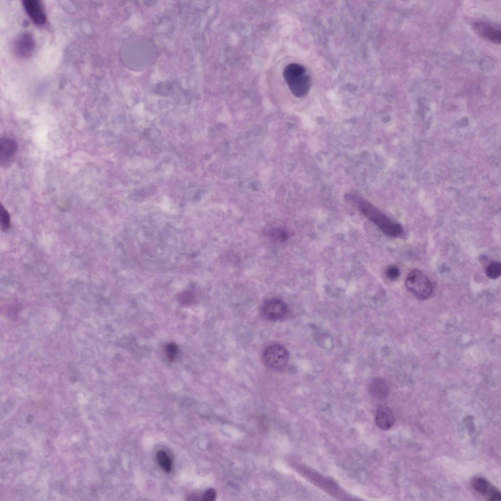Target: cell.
<instances>
[{"label": "cell", "mask_w": 501, "mask_h": 501, "mask_svg": "<svg viewBox=\"0 0 501 501\" xmlns=\"http://www.w3.org/2000/svg\"><path fill=\"white\" fill-rule=\"evenodd\" d=\"M283 75L289 90L296 97H302L309 91L311 79L302 66L296 63L289 64L285 67Z\"/></svg>", "instance_id": "obj_2"}, {"label": "cell", "mask_w": 501, "mask_h": 501, "mask_svg": "<svg viewBox=\"0 0 501 501\" xmlns=\"http://www.w3.org/2000/svg\"><path fill=\"white\" fill-rule=\"evenodd\" d=\"M24 8L30 18L35 24L42 25L46 22V15L42 5L36 0L23 1Z\"/></svg>", "instance_id": "obj_10"}, {"label": "cell", "mask_w": 501, "mask_h": 501, "mask_svg": "<svg viewBox=\"0 0 501 501\" xmlns=\"http://www.w3.org/2000/svg\"><path fill=\"white\" fill-rule=\"evenodd\" d=\"M261 312L263 316L272 321L282 319L286 314L287 307L281 300L272 298L266 301L263 304Z\"/></svg>", "instance_id": "obj_6"}, {"label": "cell", "mask_w": 501, "mask_h": 501, "mask_svg": "<svg viewBox=\"0 0 501 501\" xmlns=\"http://www.w3.org/2000/svg\"><path fill=\"white\" fill-rule=\"evenodd\" d=\"M486 275L490 278H498L501 274V264L500 262L494 261L490 263L485 270Z\"/></svg>", "instance_id": "obj_14"}, {"label": "cell", "mask_w": 501, "mask_h": 501, "mask_svg": "<svg viewBox=\"0 0 501 501\" xmlns=\"http://www.w3.org/2000/svg\"><path fill=\"white\" fill-rule=\"evenodd\" d=\"M348 199L384 234L393 237H398L402 234L403 228L400 224L390 219L369 202L356 195H349Z\"/></svg>", "instance_id": "obj_1"}, {"label": "cell", "mask_w": 501, "mask_h": 501, "mask_svg": "<svg viewBox=\"0 0 501 501\" xmlns=\"http://www.w3.org/2000/svg\"><path fill=\"white\" fill-rule=\"evenodd\" d=\"M471 482L474 490L488 501H501L500 491L486 478L477 476L473 478Z\"/></svg>", "instance_id": "obj_5"}, {"label": "cell", "mask_w": 501, "mask_h": 501, "mask_svg": "<svg viewBox=\"0 0 501 501\" xmlns=\"http://www.w3.org/2000/svg\"><path fill=\"white\" fill-rule=\"evenodd\" d=\"M18 146L16 141L9 137L0 139V163L4 168L10 167L15 160Z\"/></svg>", "instance_id": "obj_7"}, {"label": "cell", "mask_w": 501, "mask_h": 501, "mask_svg": "<svg viewBox=\"0 0 501 501\" xmlns=\"http://www.w3.org/2000/svg\"><path fill=\"white\" fill-rule=\"evenodd\" d=\"M407 289L417 297L426 299L433 292V285L421 271L414 269L410 272L405 281Z\"/></svg>", "instance_id": "obj_3"}, {"label": "cell", "mask_w": 501, "mask_h": 501, "mask_svg": "<svg viewBox=\"0 0 501 501\" xmlns=\"http://www.w3.org/2000/svg\"><path fill=\"white\" fill-rule=\"evenodd\" d=\"M368 391L371 396L378 400L387 398L389 393V387L386 381L380 378L373 379L369 383Z\"/></svg>", "instance_id": "obj_12"}, {"label": "cell", "mask_w": 501, "mask_h": 501, "mask_svg": "<svg viewBox=\"0 0 501 501\" xmlns=\"http://www.w3.org/2000/svg\"><path fill=\"white\" fill-rule=\"evenodd\" d=\"M216 497V492L215 489L210 488L207 490L202 496V500L204 501H213Z\"/></svg>", "instance_id": "obj_18"}, {"label": "cell", "mask_w": 501, "mask_h": 501, "mask_svg": "<svg viewBox=\"0 0 501 501\" xmlns=\"http://www.w3.org/2000/svg\"><path fill=\"white\" fill-rule=\"evenodd\" d=\"M157 461L159 467L165 472L169 473L172 469V461L167 454L163 451H159L156 454Z\"/></svg>", "instance_id": "obj_13"}, {"label": "cell", "mask_w": 501, "mask_h": 501, "mask_svg": "<svg viewBox=\"0 0 501 501\" xmlns=\"http://www.w3.org/2000/svg\"><path fill=\"white\" fill-rule=\"evenodd\" d=\"M395 419L391 410L387 407H380L376 414L375 422L380 429L387 430L394 423Z\"/></svg>", "instance_id": "obj_11"}, {"label": "cell", "mask_w": 501, "mask_h": 501, "mask_svg": "<svg viewBox=\"0 0 501 501\" xmlns=\"http://www.w3.org/2000/svg\"><path fill=\"white\" fill-rule=\"evenodd\" d=\"M263 360L269 368L280 370L284 368L289 361V353L282 345L273 344L266 348L263 353Z\"/></svg>", "instance_id": "obj_4"}, {"label": "cell", "mask_w": 501, "mask_h": 501, "mask_svg": "<svg viewBox=\"0 0 501 501\" xmlns=\"http://www.w3.org/2000/svg\"><path fill=\"white\" fill-rule=\"evenodd\" d=\"M166 353L170 361L173 360L178 353V348L174 343H170L166 346Z\"/></svg>", "instance_id": "obj_17"}, {"label": "cell", "mask_w": 501, "mask_h": 501, "mask_svg": "<svg viewBox=\"0 0 501 501\" xmlns=\"http://www.w3.org/2000/svg\"><path fill=\"white\" fill-rule=\"evenodd\" d=\"M0 220L2 229L7 230L10 225V216L7 210L1 205L0 207Z\"/></svg>", "instance_id": "obj_15"}, {"label": "cell", "mask_w": 501, "mask_h": 501, "mask_svg": "<svg viewBox=\"0 0 501 501\" xmlns=\"http://www.w3.org/2000/svg\"><path fill=\"white\" fill-rule=\"evenodd\" d=\"M35 45L33 36L29 32H23L14 40L13 44V51L20 57H27L34 51Z\"/></svg>", "instance_id": "obj_8"}, {"label": "cell", "mask_w": 501, "mask_h": 501, "mask_svg": "<svg viewBox=\"0 0 501 501\" xmlns=\"http://www.w3.org/2000/svg\"><path fill=\"white\" fill-rule=\"evenodd\" d=\"M386 275L388 279L390 280H395L398 278L400 275V270L395 266H389L386 271Z\"/></svg>", "instance_id": "obj_16"}, {"label": "cell", "mask_w": 501, "mask_h": 501, "mask_svg": "<svg viewBox=\"0 0 501 501\" xmlns=\"http://www.w3.org/2000/svg\"><path fill=\"white\" fill-rule=\"evenodd\" d=\"M475 31L480 36L495 44L501 43V33L500 29L484 22H476L473 24Z\"/></svg>", "instance_id": "obj_9"}]
</instances>
